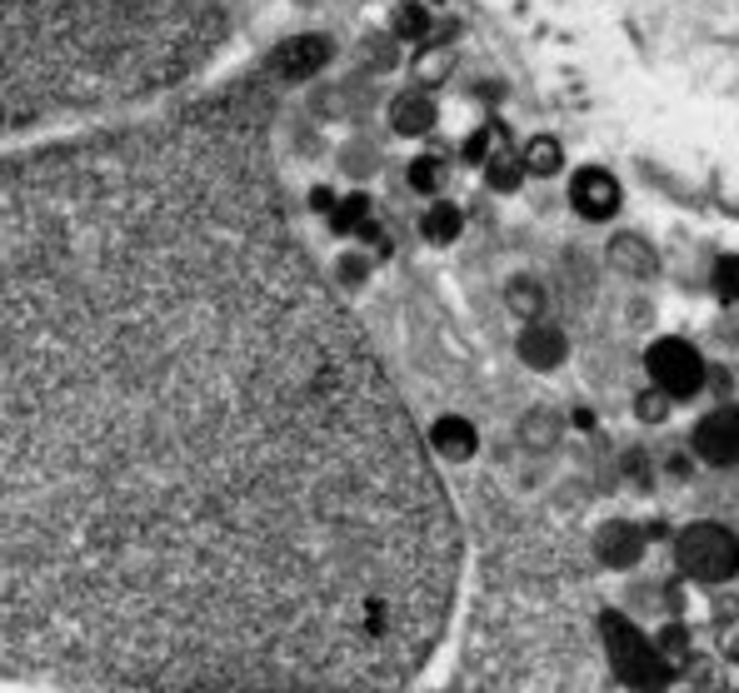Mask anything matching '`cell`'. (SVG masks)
Here are the masks:
<instances>
[{"label": "cell", "instance_id": "obj_1", "mask_svg": "<svg viewBox=\"0 0 739 693\" xmlns=\"http://www.w3.org/2000/svg\"><path fill=\"white\" fill-rule=\"evenodd\" d=\"M455 514L245 100L0 160V669L385 693Z\"/></svg>", "mask_w": 739, "mask_h": 693}, {"label": "cell", "instance_id": "obj_2", "mask_svg": "<svg viewBox=\"0 0 739 693\" xmlns=\"http://www.w3.org/2000/svg\"><path fill=\"white\" fill-rule=\"evenodd\" d=\"M220 30L225 0H0V130L180 86Z\"/></svg>", "mask_w": 739, "mask_h": 693}, {"label": "cell", "instance_id": "obj_3", "mask_svg": "<svg viewBox=\"0 0 739 693\" xmlns=\"http://www.w3.org/2000/svg\"><path fill=\"white\" fill-rule=\"evenodd\" d=\"M600 634L610 649V669L624 689L634 693H664L670 689V659L654 649V638L640 634V624H630L624 614H600Z\"/></svg>", "mask_w": 739, "mask_h": 693}, {"label": "cell", "instance_id": "obj_4", "mask_svg": "<svg viewBox=\"0 0 739 693\" xmlns=\"http://www.w3.org/2000/svg\"><path fill=\"white\" fill-rule=\"evenodd\" d=\"M674 558H680V568L694 584H725V578L739 574V534L725 529V524L700 519L690 529H680Z\"/></svg>", "mask_w": 739, "mask_h": 693}, {"label": "cell", "instance_id": "obj_5", "mask_svg": "<svg viewBox=\"0 0 739 693\" xmlns=\"http://www.w3.org/2000/svg\"><path fill=\"white\" fill-rule=\"evenodd\" d=\"M644 369H650V385L670 399H690L704 385V359L690 339H654Z\"/></svg>", "mask_w": 739, "mask_h": 693}, {"label": "cell", "instance_id": "obj_6", "mask_svg": "<svg viewBox=\"0 0 739 693\" xmlns=\"http://www.w3.org/2000/svg\"><path fill=\"white\" fill-rule=\"evenodd\" d=\"M570 205L584 220H610V215L620 210V180H614L610 170H600V165H584L570 180Z\"/></svg>", "mask_w": 739, "mask_h": 693}, {"label": "cell", "instance_id": "obj_7", "mask_svg": "<svg viewBox=\"0 0 739 693\" xmlns=\"http://www.w3.org/2000/svg\"><path fill=\"white\" fill-rule=\"evenodd\" d=\"M694 454L704 464H725V469L739 464V405L715 409V415L694 424Z\"/></svg>", "mask_w": 739, "mask_h": 693}, {"label": "cell", "instance_id": "obj_8", "mask_svg": "<svg viewBox=\"0 0 739 693\" xmlns=\"http://www.w3.org/2000/svg\"><path fill=\"white\" fill-rule=\"evenodd\" d=\"M331 56H335L331 36H295L270 56V70L280 80H311V76H321V70L331 66Z\"/></svg>", "mask_w": 739, "mask_h": 693}, {"label": "cell", "instance_id": "obj_9", "mask_svg": "<svg viewBox=\"0 0 739 693\" xmlns=\"http://www.w3.org/2000/svg\"><path fill=\"white\" fill-rule=\"evenodd\" d=\"M564 355H570V339H564L560 325H545V319H530L520 329V359L530 369H560Z\"/></svg>", "mask_w": 739, "mask_h": 693}, {"label": "cell", "instance_id": "obj_10", "mask_svg": "<svg viewBox=\"0 0 739 693\" xmlns=\"http://www.w3.org/2000/svg\"><path fill=\"white\" fill-rule=\"evenodd\" d=\"M475 449H480V434L465 415H440L430 424V454H440L450 464H465Z\"/></svg>", "mask_w": 739, "mask_h": 693}, {"label": "cell", "instance_id": "obj_11", "mask_svg": "<svg viewBox=\"0 0 739 693\" xmlns=\"http://www.w3.org/2000/svg\"><path fill=\"white\" fill-rule=\"evenodd\" d=\"M594 554H600V564H610V568H630V564H640V554H644V534L634 529V524L614 519V524H604V529L594 534Z\"/></svg>", "mask_w": 739, "mask_h": 693}, {"label": "cell", "instance_id": "obj_12", "mask_svg": "<svg viewBox=\"0 0 739 693\" xmlns=\"http://www.w3.org/2000/svg\"><path fill=\"white\" fill-rule=\"evenodd\" d=\"M390 126H395V136H425L435 126V100L425 90H400L390 100Z\"/></svg>", "mask_w": 739, "mask_h": 693}, {"label": "cell", "instance_id": "obj_13", "mask_svg": "<svg viewBox=\"0 0 739 693\" xmlns=\"http://www.w3.org/2000/svg\"><path fill=\"white\" fill-rule=\"evenodd\" d=\"M610 265L620 275H630V279H650L654 270H660V255H654V245L640 240V235H614V240H610Z\"/></svg>", "mask_w": 739, "mask_h": 693}, {"label": "cell", "instance_id": "obj_14", "mask_svg": "<svg viewBox=\"0 0 739 693\" xmlns=\"http://www.w3.org/2000/svg\"><path fill=\"white\" fill-rule=\"evenodd\" d=\"M460 230H465V215H460V205H450V200H435L425 215H420V235H425L430 245H455Z\"/></svg>", "mask_w": 739, "mask_h": 693}, {"label": "cell", "instance_id": "obj_15", "mask_svg": "<svg viewBox=\"0 0 739 693\" xmlns=\"http://www.w3.org/2000/svg\"><path fill=\"white\" fill-rule=\"evenodd\" d=\"M505 305L515 309L525 325H530V319H545V289H540L530 275H515V279L505 285Z\"/></svg>", "mask_w": 739, "mask_h": 693}, {"label": "cell", "instance_id": "obj_16", "mask_svg": "<svg viewBox=\"0 0 739 693\" xmlns=\"http://www.w3.org/2000/svg\"><path fill=\"white\" fill-rule=\"evenodd\" d=\"M520 165H525V175H560L564 165V145L554 136H535L520 150Z\"/></svg>", "mask_w": 739, "mask_h": 693}, {"label": "cell", "instance_id": "obj_17", "mask_svg": "<svg viewBox=\"0 0 739 693\" xmlns=\"http://www.w3.org/2000/svg\"><path fill=\"white\" fill-rule=\"evenodd\" d=\"M370 220H375L370 195H345V200H335V210H331V230H341V235H361Z\"/></svg>", "mask_w": 739, "mask_h": 693}, {"label": "cell", "instance_id": "obj_18", "mask_svg": "<svg viewBox=\"0 0 739 693\" xmlns=\"http://www.w3.org/2000/svg\"><path fill=\"white\" fill-rule=\"evenodd\" d=\"M390 26H395V40L420 46V40H430V10L420 6V0H400L395 16H390Z\"/></svg>", "mask_w": 739, "mask_h": 693}, {"label": "cell", "instance_id": "obj_19", "mask_svg": "<svg viewBox=\"0 0 739 693\" xmlns=\"http://www.w3.org/2000/svg\"><path fill=\"white\" fill-rule=\"evenodd\" d=\"M520 180H525V165H520V155L500 150V155H490V160H485V185H490V190L510 195V190H520Z\"/></svg>", "mask_w": 739, "mask_h": 693}, {"label": "cell", "instance_id": "obj_20", "mask_svg": "<svg viewBox=\"0 0 739 693\" xmlns=\"http://www.w3.org/2000/svg\"><path fill=\"white\" fill-rule=\"evenodd\" d=\"M405 180H410V190H420V195H440V185H445V165H440V155H415L410 170H405Z\"/></svg>", "mask_w": 739, "mask_h": 693}, {"label": "cell", "instance_id": "obj_21", "mask_svg": "<svg viewBox=\"0 0 739 693\" xmlns=\"http://www.w3.org/2000/svg\"><path fill=\"white\" fill-rule=\"evenodd\" d=\"M710 285L720 299H739V255H720V260H715Z\"/></svg>", "mask_w": 739, "mask_h": 693}, {"label": "cell", "instance_id": "obj_22", "mask_svg": "<svg viewBox=\"0 0 739 693\" xmlns=\"http://www.w3.org/2000/svg\"><path fill=\"white\" fill-rule=\"evenodd\" d=\"M495 136H505V126H480L475 136L465 140V160H470V165H485L490 155H495V150H490V145H495Z\"/></svg>", "mask_w": 739, "mask_h": 693}, {"label": "cell", "instance_id": "obj_23", "mask_svg": "<svg viewBox=\"0 0 739 693\" xmlns=\"http://www.w3.org/2000/svg\"><path fill=\"white\" fill-rule=\"evenodd\" d=\"M525 439L535 444V449H545V444L560 439V419H554V415H530L525 419Z\"/></svg>", "mask_w": 739, "mask_h": 693}, {"label": "cell", "instance_id": "obj_24", "mask_svg": "<svg viewBox=\"0 0 739 693\" xmlns=\"http://www.w3.org/2000/svg\"><path fill=\"white\" fill-rule=\"evenodd\" d=\"M365 275H370V265L361 260V255H341V260H335V279H341L345 289L365 285Z\"/></svg>", "mask_w": 739, "mask_h": 693}, {"label": "cell", "instance_id": "obj_25", "mask_svg": "<svg viewBox=\"0 0 739 693\" xmlns=\"http://www.w3.org/2000/svg\"><path fill=\"white\" fill-rule=\"evenodd\" d=\"M634 409H640V419L660 424L664 415H670V395H660V389H644V395L634 399Z\"/></svg>", "mask_w": 739, "mask_h": 693}, {"label": "cell", "instance_id": "obj_26", "mask_svg": "<svg viewBox=\"0 0 739 693\" xmlns=\"http://www.w3.org/2000/svg\"><path fill=\"white\" fill-rule=\"evenodd\" d=\"M684 644H690V634H684L680 624H664V628H660V638H654V649H660L664 659H680V654H684Z\"/></svg>", "mask_w": 739, "mask_h": 693}, {"label": "cell", "instance_id": "obj_27", "mask_svg": "<svg viewBox=\"0 0 739 693\" xmlns=\"http://www.w3.org/2000/svg\"><path fill=\"white\" fill-rule=\"evenodd\" d=\"M335 200H341V195H335V190H311V210H315V215H325V220H331Z\"/></svg>", "mask_w": 739, "mask_h": 693}]
</instances>
